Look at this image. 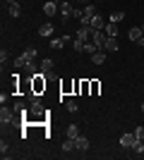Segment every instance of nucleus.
<instances>
[{
    "label": "nucleus",
    "instance_id": "423d86ee",
    "mask_svg": "<svg viewBox=\"0 0 144 160\" xmlns=\"http://www.w3.org/2000/svg\"><path fill=\"white\" fill-rule=\"evenodd\" d=\"M135 141H137V139H135V134H120V146H123V148H132V146H135Z\"/></svg>",
    "mask_w": 144,
    "mask_h": 160
},
{
    "label": "nucleus",
    "instance_id": "6e6552de",
    "mask_svg": "<svg viewBox=\"0 0 144 160\" xmlns=\"http://www.w3.org/2000/svg\"><path fill=\"white\" fill-rule=\"evenodd\" d=\"M7 12H10V17H19L22 14V7L17 0H7Z\"/></svg>",
    "mask_w": 144,
    "mask_h": 160
},
{
    "label": "nucleus",
    "instance_id": "aec40b11",
    "mask_svg": "<svg viewBox=\"0 0 144 160\" xmlns=\"http://www.w3.org/2000/svg\"><path fill=\"white\" fill-rule=\"evenodd\" d=\"M123 19H125V12H123V10H120V12H113V14L108 17V22H115V24H120Z\"/></svg>",
    "mask_w": 144,
    "mask_h": 160
},
{
    "label": "nucleus",
    "instance_id": "1a4fd4ad",
    "mask_svg": "<svg viewBox=\"0 0 144 160\" xmlns=\"http://www.w3.org/2000/svg\"><path fill=\"white\" fill-rule=\"evenodd\" d=\"M75 146H77V151H82V153H84V151H89V139L79 134V136L75 139Z\"/></svg>",
    "mask_w": 144,
    "mask_h": 160
},
{
    "label": "nucleus",
    "instance_id": "dca6fc26",
    "mask_svg": "<svg viewBox=\"0 0 144 160\" xmlns=\"http://www.w3.org/2000/svg\"><path fill=\"white\" fill-rule=\"evenodd\" d=\"M41 72H53V60H51V58H43L41 60Z\"/></svg>",
    "mask_w": 144,
    "mask_h": 160
},
{
    "label": "nucleus",
    "instance_id": "f3484780",
    "mask_svg": "<svg viewBox=\"0 0 144 160\" xmlns=\"http://www.w3.org/2000/svg\"><path fill=\"white\" fill-rule=\"evenodd\" d=\"M103 31L108 33V36H118V24H115V22H108V24H106V29H103Z\"/></svg>",
    "mask_w": 144,
    "mask_h": 160
},
{
    "label": "nucleus",
    "instance_id": "f8f14e48",
    "mask_svg": "<svg viewBox=\"0 0 144 160\" xmlns=\"http://www.w3.org/2000/svg\"><path fill=\"white\" fill-rule=\"evenodd\" d=\"M67 36H62V38H53L51 41V48H53V50H60V48H65V43H67Z\"/></svg>",
    "mask_w": 144,
    "mask_h": 160
},
{
    "label": "nucleus",
    "instance_id": "412c9836",
    "mask_svg": "<svg viewBox=\"0 0 144 160\" xmlns=\"http://www.w3.org/2000/svg\"><path fill=\"white\" fill-rule=\"evenodd\" d=\"M75 139H67L65 141V143H62V151H65V153H72V151H75Z\"/></svg>",
    "mask_w": 144,
    "mask_h": 160
},
{
    "label": "nucleus",
    "instance_id": "473e14b6",
    "mask_svg": "<svg viewBox=\"0 0 144 160\" xmlns=\"http://www.w3.org/2000/svg\"><path fill=\"white\" fill-rule=\"evenodd\" d=\"M137 43H139V46H142V48H144V36H142V38H139V41H137Z\"/></svg>",
    "mask_w": 144,
    "mask_h": 160
},
{
    "label": "nucleus",
    "instance_id": "7c9ffc66",
    "mask_svg": "<svg viewBox=\"0 0 144 160\" xmlns=\"http://www.w3.org/2000/svg\"><path fill=\"white\" fill-rule=\"evenodd\" d=\"M24 69H27V72H36V62H29V65L24 67Z\"/></svg>",
    "mask_w": 144,
    "mask_h": 160
},
{
    "label": "nucleus",
    "instance_id": "bb28decb",
    "mask_svg": "<svg viewBox=\"0 0 144 160\" xmlns=\"http://www.w3.org/2000/svg\"><path fill=\"white\" fill-rule=\"evenodd\" d=\"M82 14H84V7L75 5V10H72V17H75V19H82Z\"/></svg>",
    "mask_w": 144,
    "mask_h": 160
},
{
    "label": "nucleus",
    "instance_id": "393cba45",
    "mask_svg": "<svg viewBox=\"0 0 144 160\" xmlns=\"http://www.w3.org/2000/svg\"><path fill=\"white\" fill-rule=\"evenodd\" d=\"M99 91H101V81H91V96H99Z\"/></svg>",
    "mask_w": 144,
    "mask_h": 160
},
{
    "label": "nucleus",
    "instance_id": "0eeeda50",
    "mask_svg": "<svg viewBox=\"0 0 144 160\" xmlns=\"http://www.w3.org/2000/svg\"><path fill=\"white\" fill-rule=\"evenodd\" d=\"M106 24H108V19H103L101 14L96 12L94 17H91V24H89V27H91V29H106Z\"/></svg>",
    "mask_w": 144,
    "mask_h": 160
},
{
    "label": "nucleus",
    "instance_id": "7ed1b4c3",
    "mask_svg": "<svg viewBox=\"0 0 144 160\" xmlns=\"http://www.w3.org/2000/svg\"><path fill=\"white\" fill-rule=\"evenodd\" d=\"M14 120H17V112H14V108H7V105L0 108V124H3V127H5V124H12Z\"/></svg>",
    "mask_w": 144,
    "mask_h": 160
},
{
    "label": "nucleus",
    "instance_id": "a211bd4d",
    "mask_svg": "<svg viewBox=\"0 0 144 160\" xmlns=\"http://www.w3.org/2000/svg\"><path fill=\"white\" fill-rule=\"evenodd\" d=\"M65 134H67V139H77V136H79V127H77V124H70Z\"/></svg>",
    "mask_w": 144,
    "mask_h": 160
},
{
    "label": "nucleus",
    "instance_id": "f704fd0d",
    "mask_svg": "<svg viewBox=\"0 0 144 160\" xmlns=\"http://www.w3.org/2000/svg\"><path fill=\"white\" fill-rule=\"evenodd\" d=\"M142 33H144V24H142Z\"/></svg>",
    "mask_w": 144,
    "mask_h": 160
},
{
    "label": "nucleus",
    "instance_id": "2f4dec72",
    "mask_svg": "<svg viewBox=\"0 0 144 160\" xmlns=\"http://www.w3.org/2000/svg\"><path fill=\"white\" fill-rule=\"evenodd\" d=\"M72 2H77L79 7H84V5H89V0H72Z\"/></svg>",
    "mask_w": 144,
    "mask_h": 160
},
{
    "label": "nucleus",
    "instance_id": "72a5a7b5",
    "mask_svg": "<svg viewBox=\"0 0 144 160\" xmlns=\"http://www.w3.org/2000/svg\"><path fill=\"white\" fill-rule=\"evenodd\" d=\"M142 112H144V103H142Z\"/></svg>",
    "mask_w": 144,
    "mask_h": 160
},
{
    "label": "nucleus",
    "instance_id": "a878e982",
    "mask_svg": "<svg viewBox=\"0 0 144 160\" xmlns=\"http://www.w3.org/2000/svg\"><path fill=\"white\" fill-rule=\"evenodd\" d=\"M65 110H67V112H77V100H67V103H65Z\"/></svg>",
    "mask_w": 144,
    "mask_h": 160
},
{
    "label": "nucleus",
    "instance_id": "f03ea898",
    "mask_svg": "<svg viewBox=\"0 0 144 160\" xmlns=\"http://www.w3.org/2000/svg\"><path fill=\"white\" fill-rule=\"evenodd\" d=\"M46 77H48L46 72H34V77H31V91L34 93L41 96L46 91Z\"/></svg>",
    "mask_w": 144,
    "mask_h": 160
},
{
    "label": "nucleus",
    "instance_id": "f257e3e1",
    "mask_svg": "<svg viewBox=\"0 0 144 160\" xmlns=\"http://www.w3.org/2000/svg\"><path fill=\"white\" fill-rule=\"evenodd\" d=\"M29 62H36V48H34V46H29L27 50H24V53L19 55V58H14V62H12V65L17 67V69H19V67H27Z\"/></svg>",
    "mask_w": 144,
    "mask_h": 160
},
{
    "label": "nucleus",
    "instance_id": "39448f33",
    "mask_svg": "<svg viewBox=\"0 0 144 160\" xmlns=\"http://www.w3.org/2000/svg\"><path fill=\"white\" fill-rule=\"evenodd\" d=\"M58 5H60V0H46V2H43V14H46V17H53V14L58 12Z\"/></svg>",
    "mask_w": 144,
    "mask_h": 160
},
{
    "label": "nucleus",
    "instance_id": "c756f323",
    "mask_svg": "<svg viewBox=\"0 0 144 160\" xmlns=\"http://www.w3.org/2000/svg\"><path fill=\"white\" fill-rule=\"evenodd\" d=\"M7 58H10V53H7L5 48L0 50V62H3V67H5V62H7Z\"/></svg>",
    "mask_w": 144,
    "mask_h": 160
},
{
    "label": "nucleus",
    "instance_id": "c85d7f7f",
    "mask_svg": "<svg viewBox=\"0 0 144 160\" xmlns=\"http://www.w3.org/2000/svg\"><path fill=\"white\" fill-rule=\"evenodd\" d=\"M132 134H135V139L144 141V127H137V129H135V132H132Z\"/></svg>",
    "mask_w": 144,
    "mask_h": 160
},
{
    "label": "nucleus",
    "instance_id": "ddd939ff",
    "mask_svg": "<svg viewBox=\"0 0 144 160\" xmlns=\"http://www.w3.org/2000/svg\"><path fill=\"white\" fill-rule=\"evenodd\" d=\"M91 62H94V65H103V62H106V53H103V50H96V53L91 55Z\"/></svg>",
    "mask_w": 144,
    "mask_h": 160
},
{
    "label": "nucleus",
    "instance_id": "b1692460",
    "mask_svg": "<svg viewBox=\"0 0 144 160\" xmlns=\"http://www.w3.org/2000/svg\"><path fill=\"white\" fill-rule=\"evenodd\" d=\"M60 91H62V93H70V91H75V81H72V84H70V81H65V84L60 86Z\"/></svg>",
    "mask_w": 144,
    "mask_h": 160
},
{
    "label": "nucleus",
    "instance_id": "20e7f679",
    "mask_svg": "<svg viewBox=\"0 0 144 160\" xmlns=\"http://www.w3.org/2000/svg\"><path fill=\"white\" fill-rule=\"evenodd\" d=\"M72 10H75L72 0H60V5H58V12L62 14V22H67V17H72Z\"/></svg>",
    "mask_w": 144,
    "mask_h": 160
},
{
    "label": "nucleus",
    "instance_id": "6ab92c4d",
    "mask_svg": "<svg viewBox=\"0 0 144 160\" xmlns=\"http://www.w3.org/2000/svg\"><path fill=\"white\" fill-rule=\"evenodd\" d=\"M96 50H99V46H96L94 41H87V43H84V53H89V55H94Z\"/></svg>",
    "mask_w": 144,
    "mask_h": 160
},
{
    "label": "nucleus",
    "instance_id": "4be33fe9",
    "mask_svg": "<svg viewBox=\"0 0 144 160\" xmlns=\"http://www.w3.org/2000/svg\"><path fill=\"white\" fill-rule=\"evenodd\" d=\"M84 43H87L84 38H75V41H72V46H75V50H79V53H84Z\"/></svg>",
    "mask_w": 144,
    "mask_h": 160
},
{
    "label": "nucleus",
    "instance_id": "5701e85b",
    "mask_svg": "<svg viewBox=\"0 0 144 160\" xmlns=\"http://www.w3.org/2000/svg\"><path fill=\"white\" fill-rule=\"evenodd\" d=\"M79 93H82V96H87V93H91V81H87V79H84V81H82V91H79Z\"/></svg>",
    "mask_w": 144,
    "mask_h": 160
},
{
    "label": "nucleus",
    "instance_id": "cd10ccee",
    "mask_svg": "<svg viewBox=\"0 0 144 160\" xmlns=\"http://www.w3.org/2000/svg\"><path fill=\"white\" fill-rule=\"evenodd\" d=\"M132 151H135V153H144V143H142V141H135V146H132Z\"/></svg>",
    "mask_w": 144,
    "mask_h": 160
},
{
    "label": "nucleus",
    "instance_id": "9d476101",
    "mask_svg": "<svg viewBox=\"0 0 144 160\" xmlns=\"http://www.w3.org/2000/svg\"><path fill=\"white\" fill-rule=\"evenodd\" d=\"M118 48H120V43H118V36H108V38H106V46H103V50H110V53H113V50H118Z\"/></svg>",
    "mask_w": 144,
    "mask_h": 160
},
{
    "label": "nucleus",
    "instance_id": "9b49d317",
    "mask_svg": "<svg viewBox=\"0 0 144 160\" xmlns=\"http://www.w3.org/2000/svg\"><path fill=\"white\" fill-rule=\"evenodd\" d=\"M75 38H91V27H82V24H79V29H77V36Z\"/></svg>",
    "mask_w": 144,
    "mask_h": 160
},
{
    "label": "nucleus",
    "instance_id": "4468645a",
    "mask_svg": "<svg viewBox=\"0 0 144 160\" xmlns=\"http://www.w3.org/2000/svg\"><path fill=\"white\" fill-rule=\"evenodd\" d=\"M127 36H130V38H132V41H135V43H137V41H139V38H142L144 33H142V29H139V27H132V29H130V31H127Z\"/></svg>",
    "mask_w": 144,
    "mask_h": 160
},
{
    "label": "nucleus",
    "instance_id": "2eb2a0df",
    "mask_svg": "<svg viewBox=\"0 0 144 160\" xmlns=\"http://www.w3.org/2000/svg\"><path fill=\"white\" fill-rule=\"evenodd\" d=\"M51 33H53V24H51V22L41 24V29H39V36H51Z\"/></svg>",
    "mask_w": 144,
    "mask_h": 160
}]
</instances>
